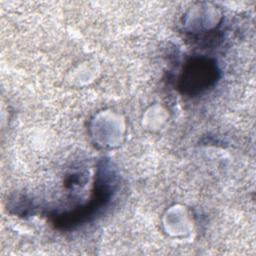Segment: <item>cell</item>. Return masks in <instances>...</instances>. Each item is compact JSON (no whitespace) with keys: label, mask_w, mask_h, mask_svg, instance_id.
<instances>
[{"label":"cell","mask_w":256,"mask_h":256,"mask_svg":"<svg viewBox=\"0 0 256 256\" xmlns=\"http://www.w3.org/2000/svg\"><path fill=\"white\" fill-rule=\"evenodd\" d=\"M216 79V69L208 61L196 60L191 62L183 73V87L192 93L201 92L208 88Z\"/></svg>","instance_id":"cell-1"}]
</instances>
